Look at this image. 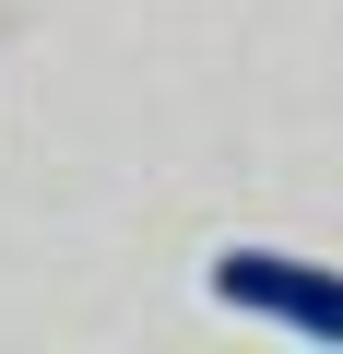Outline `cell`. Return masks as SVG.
Listing matches in <instances>:
<instances>
[{
    "label": "cell",
    "instance_id": "6da1fadb",
    "mask_svg": "<svg viewBox=\"0 0 343 354\" xmlns=\"http://www.w3.org/2000/svg\"><path fill=\"white\" fill-rule=\"evenodd\" d=\"M213 295H225L237 319L296 330V342H343V272H319V260H284V248H225V260H213Z\"/></svg>",
    "mask_w": 343,
    "mask_h": 354
}]
</instances>
